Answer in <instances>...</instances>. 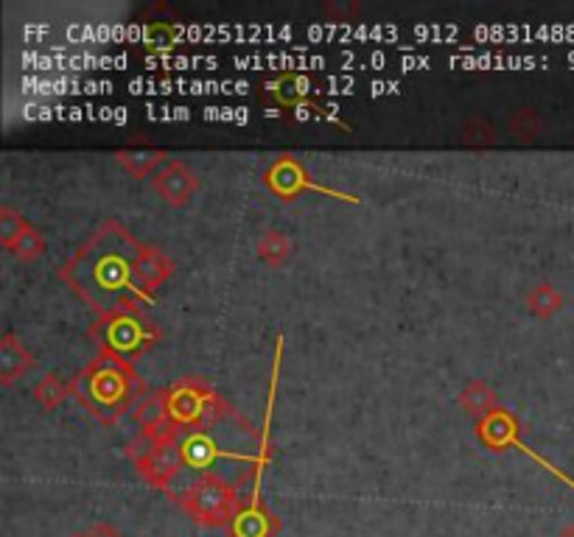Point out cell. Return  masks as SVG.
<instances>
[{
    "mask_svg": "<svg viewBox=\"0 0 574 537\" xmlns=\"http://www.w3.org/2000/svg\"><path fill=\"white\" fill-rule=\"evenodd\" d=\"M141 250L143 244L127 227L110 219L65 260L60 280L99 317L124 306H152L154 297L138 283Z\"/></svg>",
    "mask_w": 574,
    "mask_h": 537,
    "instance_id": "cell-1",
    "label": "cell"
},
{
    "mask_svg": "<svg viewBox=\"0 0 574 537\" xmlns=\"http://www.w3.org/2000/svg\"><path fill=\"white\" fill-rule=\"evenodd\" d=\"M71 395L87 409L99 423L115 425L135 404H141L143 392L141 375L124 358L99 356L81 372L71 379Z\"/></svg>",
    "mask_w": 574,
    "mask_h": 537,
    "instance_id": "cell-2",
    "label": "cell"
},
{
    "mask_svg": "<svg viewBox=\"0 0 574 537\" xmlns=\"http://www.w3.org/2000/svg\"><path fill=\"white\" fill-rule=\"evenodd\" d=\"M161 336V328L154 325L149 314H143L141 306L115 308L90 325V338L99 347V356L124 358L129 365L152 350Z\"/></svg>",
    "mask_w": 574,
    "mask_h": 537,
    "instance_id": "cell-3",
    "label": "cell"
},
{
    "mask_svg": "<svg viewBox=\"0 0 574 537\" xmlns=\"http://www.w3.org/2000/svg\"><path fill=\"white\" fill-rule=\"evenodd\" d=\"M166 404L168 418L177 425V432H194V429H205L221 418L230 409V404L221 398L214 386L205 379H182L166 386Z\"/></svg>",
    "mask_w": 574,
    "mask_h": 537,
    "instance_id": "cell-4",
    "label": "cell"
},
{
    "mask_svg": "<svg viewBox=\"0 0 574 537\" xmlns=\"http://www.w3.org/2000/svg\"><path fill=\"white\" fill-rule=\"evenodd\" d=\"M171 501L186 512L194 524L211 526V529H228L241 507V498L233 485L214 476H200L194 485Z\"/></svg>",
    "mask_w": 574,
    "mask_h": 537,
    "instance_id": "cell-5",
    "label": "cell"
},
{
    "mask_svg": "<svg viewBox=\"0 0 574 537\" xmlns=\"http://www.w3.org/2000/svg\"><path fill=\"white\" fill-rule=\"evenodd\" d=\"M264 186H267L269 193H275L278 200L292 202L297 200L301 193H320V196H328V200L345 202V205H359V196L345 191H336V188H328L322 182H315L311 174L303 168L301 159H294L292 154H281V157L275 159L272 166L267 168L264 174Z\"/></svg>",
    "mask_w": 574,
    "mask_h": 537,
    "instance_id": "cell-6",
    "label": "cell"
},
{
    "mask_svg": "<svg viewBox=\"0 0 574 537\" xmlns=\"http://www.w3.org/2000/svg\"><path fill=\"white\" fill-rule=\"evenodd\" d=\"M202 179L196 177V171L191 166H186L182 159H168L166 166L152 177L154 193L161 196L166 205L171 207H186L191 205V200L200 191Z\"/></svg>",
    "mask_w": 574,
    "mask_h": 537,
    "instance_id": "cell-7",
    "label": "cell"
},
{
    "mask_svg": "<svg viewBox=\"0 0 574 537\" xmlns=\"http://www.w3.org/2000/svg\"><path fill=\"white\" fill-rule=\"evenodd\" d=\"M186 468V459H182V445H180V432L161 437L157 448L152 451V457L138 468L149 485L157 487V490L168 493L171 482L180 476V471Z\"/></svg>",
    "mask_w": 574,
    "mask_h": 537,
    "instance_id": "cell-8",
    "label": "cell"
},
{
    "mask_svg": "<svg viewBox=\"0 0 574 537\" xmlns=\"http://www.w3.org/2000/svg\"><path fill=\"white\" fill-rule=\"evenodd\" d=\"M476 437L480 443L494 453H505L510 448H515V443L521 439V423L515 418L513 411L499 406L488 414V418H482L476 423Z\"/></svg>",
    "mask_w": 574,
    "mask_h": 537,
    "instance_id": "cell-9",
    "label": "cell"
},
{
    "mask_svg": "<svg viewBox=\"0 0 574 537\" xmlns=\"http://www.w3.org/2000/svg\"><path fill=\"white\" fill-rule=\"evenodd\" d=\"M281 529H283L281 517L275 515L269 507L255 501V504L239 507V512H235V517L228 526V535L230 537H278L281 535Z\"/></svg>",
    "mask_w": 574,
    "mask_h": 537,
    "instance_id": "cell-10",
    "label": "cell"
},
{
    "mask_svg": "<svg viewBox=\"0 0 574 537\" xmlns=\"http://www.w3.org/2000/svg\"><path fill=\"white\" fill-rule=\"evenodd\" d=\"M264 93L275 101L278 106H286V110H301L308 101H315V85L311 79L303 74H278L275 79L264 81Z\"/></svg>",
    "mask_w": 574,
    "mask_h": 537,
    "instance_id": "cell-11",
    "label": "cell"
},
{
    "mask_svg": "<svg viewBox=\"0 0 574 537\" xmlns=\"http://www.w3.org/2000/svg\"><path fill=\"white\" fill-rule=\"evenodd\" d=\"M135 423L141 425V432H152L157 434V437L177 434V425L168 418L166 389H154L143 395L141 404L135 406Z\"/></svg>",
    "mask_w": 574,
    "mask_h": 537,
    "instance_id": "cell-12",
    "label": "cell"
},
{
    "mask_svg": "<svg viewBox=\"0 0 574 537\" xmlns=\"http://www.w3.org/2000/svg\"><path fill=\"white\" fill-rule=\"evenodd\" d=\"M171 274H174V264L171 258L163 253L161 246L143 244L141 260H138V283H141L143 292H146L149 297H154V292H157Z\"/></svg>",
    "mask_w": 574,
    "mask_h": 537,
    "instance_id": "cell-13",
    "label": "cell"
},
{
    "mask_svg": "<svg viewBox=\"0 0 574 537\" xmlns=\"http://www.w3.org/2000/svg\"><path fill=\"white\" fill-rule=\"evenodd\" d=\"M34 370V356L23 347V342L14 333L0 338V381L12 386L14 381Z\"/></svg>",
    "mask_w": 574,
    "mask_h": 537,
    "instance_id": "cell-14",
    "label": "cell"
},
{
    "mask_svg": "<svg viewBox=\"0 0 574 537\" xmlns=\"http://www.w3.org/2000/svg\"><path fill=\"white\" fill-rule=\"evenodd\" d=\"M168 159L171 157L161 149H120V152H115V163L135 179H152Z\"/></svg>",
    "mask_w": 574,
    "mask_h": 537,
    "instance_id": "cell-15",
    "label": "cell"
},
{
    "mask_svg": "<svg viewBox=\"0 0 574 537\" xmlns=\"http://www.w3.org/2000/svg\"><path fill=\"white\" fill-rule=\"evenodd\" d=\"M460 406L468 418H474L480 423L482 418H488L490 411L499 409V395L490 384L485 381H471L465 389L460 392Z\"/></svg>",
    "mask_w": 574,
    "mask_h": 537,
    "instance_id": "cell-16",
    "label": "cell"
},
{
    "mask_svg": "<svg viewBox=\"0 0 574 537\" xmlns=\"http://www.w3.org/2000/svg\"><path fill=\"white\" fill-rule=\"evenodd\" d=\"M566 306L563 294L554 289L552 283H538L530 289L527 294V311L538 319H552L554 314L561 311Z\"/></svg>",
    "mask_w": 574,
    "mask_h": 537,
    "instance_id": "cell-17",
    "label": "cell"
},
{
    "mask_svg": "<svg viewBox=\"0 0 574 537\" xmlns=\"http://www.w3.org/2000/svg\"><path fill=\"white\" fill-rule=\"evenodd\" d=\"M294 253V241L281 230H269L258 239V258L269 266H283Z\"/></svg>",
    "mask_w": 574,
    "mask_h": 537,
    "instance_id": "cell-18",
    "label": "cell"
},
{
    "mask_svg": "<svg viewBox=\"0 0 574 537\" xmlns=\"http://www.w3.org/2000/svg\"><path fill=\"white\" fill-rule=\"evenodd\" d=\"M143 48L149 53H171L180 42V26H171V23H149L143 28Z\"/></svg>",
    "mask_w": 574,
    "mask_h": 537,
    "instance_id": "cell-19",
    "label": "cell"
},
{
    "mask_svg": "<svg viewBox=\"0 0 574 537\" xmlns=\"http://www.w3.org/2000/svg\"><path fill=\"white\" fill-rule=\"evenodd\" d=\"M67 395H71V386H67L65 381L56 379V375H51V372H48V375L40 381V384L34 386V400L40 404L42 411L60 409V406L65 404Z\"/></svg>",
    "mask_w": 574,
    "mask_h": 537,
    "instance_id": "cell-20",
    "label": "cell"
},
{
    "mask_svg": "<svg viewBox=\"0 0 574 537\" xmlns=\"http://www.w3.org/2000/svg\"><path fill=\"white\" fill-rule=\"evenodd\" d=\"M9 253H12L17 260H26L28 264V260L40 258V255L46 253V239H42V232L31 225L26 232H23L21 239L14 241V246Z\"/></svg>",
    "mask_w": 574,
    "mask_h": 537,
    "instance_id": "cell-21",
    "label": "cell"
},
{
    "mask_svg": "<svg viewBox=\"0 0 574 537\" xmlns=\"http://www.w3.org/2000/svg\"><path fill=\"white\" fill-rule=\"evenodd\" d=\"M28 227L31 225L23 219L21 213L12 210V207H0V244L7 246V250H12L14 241L21 239Z\"/></svg>",
    "mask_w": 574,
    "mask_h": 537,
    "instance_id": "cell-22",
    "label": "cell"
},
{
    "mask_svg": "<svg viewBox=\"0 0 574 537\" xmlns=\"http://www.w3.org/2000/svg\"><path fill=\"white\" fill-rule=\"evenodd\" d=\"M157 443H161V437L152 432H138L132 439L127 443V457L132 459L135 468H141L143 462H146L149 457H152V451L157 448Z\"/></svg>",
    "mask_w": 574,
    "mask_h": 537,
    "instance_id": "cell-23",
    "label": "cell"
},
{
    "mask_svg": "<svg viewBox=\"0 0 574 537\" xmlns=\"http://www.w3.org/2000/svg\"><path fill=\"white\" fill-rule=\"evenodd\" d=\"M541 118H538V113H533V110H521V113H515V118L510 120V129L524 140L535 138V135L541 132Z\"/></svg>",
    "mask_w": 574,
    "mask_h": 537,
    "instance_id": "cell-24",
    "label": "cell"
},
{
    "mask_svg": "<svg viewBox=\"0 0 574 537\" xmlns=\"http://www.w3.org/2000/svg\"><path fill=\"white\" fill-rule=\"evenodd\" d=\"M482 120H471L465 127V143H474V146H488V143H494L496 138V129H488V132H480Z\"/></svg>",
    "mask_w": 574,
    "mask_h": 537,
    "instance_id": "cell-25",
    "label": "cell"
},
{
    "mask_svg": "<svg viewBox=\"0 0 574 537\" xmlns=\"http://www.w3.org/2000/svg\"><path fill=\"white\" fill-rule=\"evenodd\" d=\"M87 537H124L120 529H115L113 524H95L93 529L87 532Z\"/></svg>",
    "mask_w": 574,
    "mask_h": 537,
    "instance_id": "cell-26",
    "label": "cell"
},
{
    "mask_svg": "<svg viewBox=\"0 0 574 537\" xmlns=\"http://www.w3.org/2000/svg\"><path fill=\"white\" fill-rule=\"evenodd\" d=\"M558 537H574V521H572V524H566V526H563V529H561V535H558Z\"/></svg>",
    "mask_w": 574,
    "mask_h": 537,
    "instance_id": "cell-27",
    "label": "cell"
},
{
    "mask_svg": "<svg viewBox=\"0 0 574 537\" xmlns=\"http://www.w3.org/2000/svg\"><path fill=\"white\" fill-rule=\"evenodd\" d=\"M71 537H87V535H81V532H79V535H71Z\"/></svg>",
    "mask_w": 574,
    "mask_h": 537,
    "instance_id": "cell-28",
    "label": "cell"
}]
</instances>
